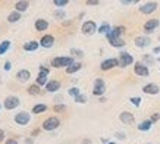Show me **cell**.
<instances>
[{
  "mask_svg": "<svg viewBox=\"0 0 160 144\" xmlns=\"http://www.w3.org/2000/svg\"><path fill=\"white\" fill-rule=\"evenodd\" d=\"M123 31H125V28H123V27H115V28L112 29L110 33L106 34V35H107V40L110 41V44L113 46V47H123V46H125L123 40L119 39L122 34H123Z\"/></svg>",
  "mask_w": 160,
  "mask_h": 144,
  "instance_id": "6da1fadb",
  "label": "cell"
},
{
  "mask_svg": "<svg viewBox=\"0 0 160 144\" xmlns=\"http://www.w3.org/2000/svg\"><path fill=\"white\" fill-rule=\"evenodd\" d=\"M73 63L72 58H54L52 60V66L53 68H63V66H71Z\"/></svg>",
  "mask_w": 160,
  "mask_h": 144,
  "instance_id": "7a4b0ae2",
  "label": "cell"
},
{
  "mask_svg": "<svg viewBox=\"0 0 160 144\" xmlns=\"http://www.w3.org/2000/svg\"><path fill=\"white\" fill-rule=\"evenodd\" d=\"M106 91V85H104V81L102 78H97L96 82H94V90H92V94L94 96H103Z\"/></svg>",
  "mask_w": 160,
  "mask_h": 144,
  "instance_id": "3957f363",
  "label": "cell"
},
{
  "mask_svg": "<svg viewBox=\"0 0 160 144\" xmlns=\"http://www.w3.org/2000/svg\"><path fill=\"white\" fill-rule=\"evenodd\" d=\"M59 125H60V121L58 118H49V119H46L43 122V128L46 131H53L58 128Z\"/></svg>",
  "mask_w": 160,
  "mask_h": 144,
  "instance_id": "277c9868",
  "label": "cell"
},
{
  "mask_svg": "<svg viewBox=\"0 0 160 144\" xmlns=\"http://www.w3.org/2000/svg\"><path fill=\"white\" fill-rule=\"evenodd\" d=\"M132 62H134V58H132L129 53H126V52H122L121 53V56H119V65H121L122 68L131 65Z\"/></svg>",
  "mask_w": 160,
  "mask_h": 144,
  "instance_id": "5b68a950",
  "label": "cell"
},
{
  "mask_svg": "<svg viewBox=\"0 0 160 144\" xmlns=\"http://www.w3.org/2000/svg\"><path fill=\"white\" fill-rule=\"evenodd\" d=\"M97 31V25L96 22H92V21H87V22H84L82 25V33L87 34V35H91Z\"/></svg>",
  "mask_w": 160,
  "mask_h": 144,
  "instance_id": "8992f818",
  "label": "cell"
},
{
  "mask_svg": "<svg viewBox=\"0 0 160 144\" xmlns=\"http://www.w3.org/2000/svg\"><path fill=\"white\" fill-rule=\"evenodd\" d=\"M134 72H135L137 75H140V77H147V75H148V68H147L144 63L137 62L135 66H134Z\"/></svg>",
  "mask_w": 160,
  "mask_h": 144,
  "instance_id": "52a82bcc",
  "label": "cell"
},
{
  "mask_svg": "<svg viewBox=\"0 0 160 144\" xmlns=\"http://www.w3.org/2000/svg\"><path fill=\"white\" fill-rule=\"evenodd\" d=\"M119 66V60L118 59H107L102 63V71H109V69H113V68Z\"/></svg>",
  "mask_w": 160,
  "mask_h": 144,
  "instance_id": "ba28073f",
  "label": "cell"
},
{
  "mask_svg": "<svg viewBox=\"0 0 160 144\" xmlns=\"http://www.w3.org/2000/svg\"><path fill=\"white\" fill-rule=\"evenodd\" d=\"M47 77H49V69L46 66H41V72L37 77V84L38 85H43V84H47Z\"/></svg>",
  "mask_w": 160,
  "mask_h": 144,
  "instance_id": "9c48e42d",
  "label": "cell"
},
{
  "mask_svg": "<svg viewBox=\"0 0 160 144\" xmlns=\"http://www.w3.org/2000/svg\"><path fill=\"white\" fill-rule=\"evenodd\" d=\"M15 122L19 124V125H27L29 122V113H27V112L18 113V115L15 116Z\"/></svg>",
  "mask_w": 160,
  "mask_h": 144,
  "instance_id": "30bf717a",
  "label": "cell"
},
{
  "mask_svg": "<svg viewBox=\"0 0 160 144\" xmlns=\"http://www.w3.org/2000/svg\"><path fill=\"white\" fill-rule=\"evenodd\" d=\"M156 9H157V3H154V2H148V3L141 6L140 12L141 13H151V12H154Z\"/></svg>",
  "mask_w": 160,
  "mask_h": 144,
  "instance_id": "8fae6325",
  "label": "cell"
},
{
  "mask_svg": "<svg viewBox=\"0 0 160 144\" xmlns=\"http://www.w3.org/2000/svg\"><path fill=\"white\" fill-rule=\"evenodd\" d=\"M18 105H19V99L15 97V96H10L5 100V107L6 109H15Z\"/></svg>",
  "mask_w": 160,
  "mask_h": 144,
  "instance_id": "7c38bea8",
  "label": "cell"
},
{
  "mask_svg": "<svg viewBox=\"0 0 160 144\" xmlns=\"http://www.w3.org/2000/svg\"><path fill=\"white\" fill-rule=\"evenodd\" d=\"M157 27H159V21L157 19H150L144 24V31H146V33H153Z\"/></svg>",
  "mask_w": 160,
  "mask_h": 144,
  "instance_id": "4fadbf2b",
  "label": "cell"
},
{
  "mask_svg": "<svg viewBox=\"0 0 160 144\" xmlns=\"http://www.w3.org/2000/svg\"><path fill=\"white\" fill-rule=\"evenodd\" d=\"M142 91L146 93V94H157L160 91V88L157 84H147V85H144Z\"/></svg>",
  "mask_w": 160,
  "mask_h": 144,
  "instance_id": "5bb4252c",
  "label": "cell"
},
{
  "mask_svg": "<svg viewBox=\"0 0 160 144\" xmlns=\"http://www.w3.org/2000/svg\"><path fill=\"white\" fill-rule=\"evenodd\" d=\"M119 119H121L123 124L129 125V124H132V122L135 121V118H134V115H132V113H129V112H123V113H121Z\"/></svg>",
  "mask_w": 160,
  "mask_h": 144,
  "instance_id": "9a60e30c",
  "label": "cell"
},
{
  "mask_svg": "<svg viewBox=\"0 0 160 144\" xmlns=\"http://www.w3.org/2000/svg\"><path fill=\"white\" fill-rule=\"evenodd\" d=\"M41 46L43 47H46V49H49V47H52L53 46V43H54V39H53V35H44L43 39H41Z\"/></svg>",
  "mask_w": 160,
  "mask_h": 144,
  "instance_id": "2e32d148",
  "label": "cell"
},
{
  "mask_svg": "<svg viewBox=\"0 0 160 144\" xmlns=\"http://www.w3.org/2000/svg\"><path fill=\"white\" fill-rule=\"evenodd\" d=\"M59 88H60V82L59 81H49L46 84V90H47V91L54 93V91H58Z\"/></svg>",
  "mask_w": 160,
  "mask_h": 144,
  "instance_id": "e0dca14e",
  "label": "cell"
},
{
  "mask_svg": "<svg viewBox=\"0 0 160 144\" xmlns=\"http://www.w3.org/2000/svg\"><path fill=\"white\" fill-rule=\"evenodd\" d=\"M135 44H137V47H146V46L150 44V39H147V37H137Z\"/></svg>",
  "mask_w": 160,
  "mask_h": 144,
  "instance_id": "ac0fdd59",
  "label": "cell"
},
{
  "mask_svg": "<svg viewBox=\"0 0 160 144\" xmlns=\"http://www.w3.org/2000/svg\"><path fill=\"white\" fill-rule=\"evenodd\" d=\"M35 28H37V31H44V29L49 28V22L44 19H37V22H35Z\"/></svg>",
  "mask_w": 160,
  "mask_h": 144,
  "instance_id": "d6986e66",
  "label": "cell"
},
{
  "mask_svg": "<svg viewBox=\"0 0 160 144\" xmlns=\"http://www.w3.org/2000/svg\"><path fill=\"white\" fill-rule=\"evenodd\" d=\"M29 77H31V74L28 71H19L16 74V78L19 80V81H28Z\"/></svg>",
  "mask_w": 160,
  "mask_h": 144,
  "instance_id": "ffe728a7",
  "label": "cell"
},
{
  "mask_svg": "<svg viewBox=\"0 0 160 144\" xmlns=\"http://www.w3.org/2000/svg\"><path fill=\"white\" fill-rule=\"evenodd\" d=\"M15 8H16V10L18 12H24V10L28 9V2H16V5H15Z\"/></svg>",
  "mask_w": 160,
  "mask_h": 144,
  "instance_id": "44dd1931",
  "label": "cell"
},
{
  "mask_svg": "<svg viewBox=\"0 0 160 144\" xmlns=\"http://www.w3.org/2000/svg\"><path fill=\"white\" fill-rule=\"evenodd\" d=\"M151 124H153L151 121H142V122L138 125V130L140 131H148L151 128Z\"/></svg>",
  "mask_w": 160,
  "mask_h": 144,
  "instance_id": "7402d4cb",
  "label": "cell"
},
{
  "mask_svg": "<svg viewBox=\"0 0 160 144\" xmlns=\"http://www.w3.org/2000/svg\"><path fill=\"white\" fill-rule=\"evenodd\" d=\"M81 63H72L71 66H68L66 68V74H73V72H77V71H79L81 69Z\"/></svg>",
  "mask_w": 160,
  "mask_h": 144,
  "instance_id": "603a6c76",
  "label": "cell"
},
{
  "mask_svg": "<svg viewBox=\"0 0 160 144\" xmlns=\"http://www.w3.org/2000/svg\"><path fill=\"white\" fill-rule=\"evenodd\" d=\"M38 47V43L37 41H29V43H27L24 46V49L27 50V52H31V50H35V49Z\"/></svg>",
  "mask_w": 160,
  "mask_h": 144,
  "instance_id": "cb8c5ba5",
  "label": "cell"
},
{
  "mask_svg": "<svg viewBox=\"0 0 160 144\" xmlns=\"http://www.w3.org/2000/svg\"><path fill=\"white\" fill-rule=\"evenodd\" d=\"M19 19H21L19 12H12V13L8 16V21H9V22H16V21H19Z\"/></svg>",
  "mask_w": 160,
  "mask_h": 144,
  "instance_id": "d4e9b609",
  "label": "cell"
},
{
  "mask_svg": "<svg viewBox=\"0 0 160 144\" xmlns=\"http://www.w3.org/2000/svg\"><path fill=\"white\" fill-rule=\"evenodd\" d=\"M47 111V106L46 105H37L32 107V113H41V112Z\"/></svg>",
  "mask_w": 160,
  "mask_h": 144,
  "instance_id": "484cf974",
  "label": "cell"
},
{
  "mask_svg": "<svg viewBox=\"0 0 160 144\" xmlns=\"http://www.w3.org/2000/svg\"><path fill=\"white\" fill-rule=\"evenodd\" d=\"M28 93L29 94H40V85L38 84H34L28 88Z\"/></svg>",
  "mask_w": 160,
  "mask_h": 144,
  "instance_id": "4316f807",
  "label": "cell"
},
{
  "mask_svg": "<svg viewBox=\"0 0 160 144\" xmlns=\"http://www.w3.org/2000/svg\"><path fill=\"white\" fill-rule=\"evenodd\" d=\"M98 33L102 34H109L110 33V27H109V24H103L100 28H98Z\"/></svg>",
  "mask_w": 160,
  "mask_h": 144,
  "instance_id": "83f0119b",
  "label": "cell"
},
{
  "mask_svg": "<svg viewBox=\"0 0 160 144\" xmlns=\"http://www.w3.org/2000/svg\"><path fill=\"white\" fill-rule=\"evenodd\" d=\"M9 46H10V41H3V43L0 44V54H3L9 49Z\"/></svg>",
  "mask_w": 160,
  "mask_h": 144,
  "instance_id": "f1b7e54d",
  "label": "cell"
},
{
  "mask_svg": "<svg viewBox=\"0 0 160 144\" xmlns=\"http://www.w3.org/2000/svg\"><path fill=\"white\" fill-rule=\"evenodd\" d=\"M69 94L71 96H73V97H78L81 93H79V88H77V87H72L71 90H69Z\"/></svg>",
  "mask_w": 160,
  "mask_h": 144,
  "instance_id": "f546056e",
  "label": "cell"
},
{
  "mask_svg": "<svg viewBox=\"0 0 160 144\" xmlns=\"http://www.w3.org/2000/svg\"><path fill=\"white\" fill-rule=\"evenodd\" d=\"M53 111L54 112H65V111H66V106H65V105H56L53 107Z\"/></svg>",
  "mask_w": 160,
  "mask_h": 144,
  "instance_id": "4dcf8cb0",
  "label": "cell"
},
{
  "mask_svg": "<svg viewBox=\"0 0 160 144\" xmlns=\"http://www.w3.org/2000/svg\"><path fill=\"white\" fill-rule=\"evenodd\" d=\"M75 101H77V103H85V101H87V97L84 96V94H79L78 97H75Z\"/></svg>",
  "mask_w": 160,
  "mask_h": 144,
  "instance_id": "1f68e13d",
  "label": "cell"
},
{
  "mask_svg": "<svg viewBox=\"0 0 160 144\" xmlns=\"http://www.w3.org/2000/svg\"><path fill=\"white\" fill-rule=\"evenodd\" d=\"M140 101H141L140 97H131V103H132L134 106H137V107L140 106Z\"/></svg>",
  "mask_w": 160,
  "mask_h": 144,
  "instance_id": "d6a6232c",
  "label": "cell"
},
{
  "mask_svg": "<svg viewBox=\"0 0 160 144\" xmlns=\"http://www.w3.org/2000/svg\"><path fill=\"white\" fill-rule=\"evenodd\" d=\"M54 5L56 6H65V5H68V0H54Z\"/></svg>",
  "mask_w": 160,
  "mask_h": 144,
  "instance_id": "836d02e7",
  "label": "cell"
},
{
  "mask_svg": "<svg viewBox=\"0 0 160 144\" xmlns=\"http://www.w3.org/2000/svg\"><path fill=\"white\" fill-rule=\"evenodd\" d=\"M71 53H72V54H75V56H84L82 50H77V49H72V50H71Z\"/></svg>",
  "mask_w": 160,
  "mask_h": 144,
  "instance_id": "e575fe53",
  "label": "cell"
},
{
  "mask_svg": "<svg viewBox=\"0 0 160 144\" xmlns=\"http://www.w3.org/2000/svg\"><path fill=\"white\" fill-rule=\"evenodd\" d=\"M160 119V113H154V115L151 116V122H156V121H159Z\"/></svg>",
  "mask_w": 160,
  "mask_h": 144,
  "instance_id": "d590c367",
  "label": "cell"
},
{
  "mask_svg": "<svg viewBox=\"0 0 160 144\" xmlns=\"http://www.w3.org/2000/svg\"><path fill=\"white\" fill-rule=\"evenodd\" d=\"M87 5L88 6H96V5H98V2H97V0H88Z\"/></svg>",
  "mask_w": 160,
  "mask_h": 144,
  "instance_id": "8d00e7d4",
  "label": "cell"
},
{
  "mask_svg": "<svg viewBox=\"0 0 160 144\" xmlns=\"http://www.w3.org/2000/svg\"><path fill=\"white\" fill-rule=\"evenodd\" d=\"M6 144H18V141H16V140H8Z\"/></svg>",
  "mask_w": 160,
  "mask_h": 144,
  "instance_id": "74e56055",
  "label": "cell"
},
{
  "mask_svg": "<svg viewBox=\"0 0 160 144\" xmlns=\"http://www.w3.org/2000/svg\"><path fill=\"white\" fill-rule=\"evenodd\" d=\"M63 15H65L63 12H59V10L56 12V16H58V18H63Z\"/></svg>",
  "mask_w": 160,
  "mask_h": 144,
  "instance_id": "f35d334b",
  "label": "cell"
},
{
  "mask_svg": "<svg viewBox=\"0 0 160 144\" xmlns=\"http://www.w3.org/2000/svg\"><path fill=\"white\" fill-rule=\"evenodd\" d=\"M5 69H6V71H9V69H10V62H6L5 63Z\"/></svg>",
  "mask_w": 160,
  "mask_h": 144,
  "instance_id": "ab89813d",
  "label": "cell"
},
{
  "mask_svg": "<svg viewBox=\"0 0 160 144\" xmlns=\"http://www.w3.org/2000/svg\"><path fill=\"white\" fill-rule=\"evenodd\" d=\"M3 138H5V132L0 130V141H3Z\"/></svg>",
  "mask_w": 160,
  "mask_h": 144,
  "instance_id": "60d3db41",
  "label": "cell"
},
{
  "mask_svg": "<svg viewBox=\"0 0 160 144\" xmlns=\"http://www.w3.org/2000/svg\"><path fill=\"white\" fill-rule=\"evenodd\" d=\"M159 52H160V47H156L154 49V53H159Z\"/></svg>",
  "mask_w": 160,
  "mask_h": 144,
  "instance_id": "b9f144b4",
  "label": "cell"
},
{
  "mask_svg": "<svg viewBox=\"0 0 160 144\" xmlns=\"http://www.w3.org/2000/svg\"><path fill=\"white\" fill-rule=\"evenodd\" d=\"M109 144H115V143H109Z\"/></svg>",
  "mask_w": 160,
  "mask_h": 144,
  "instance_id": "7bdbcfd3",
  "label": "cell"
},
{
  "mask_svg": "<svg viewBox=\"0 0 160 144\" xmlns=\"http://www.w3.org/2000/svg\"><path fill=\"white\" fill-rule=\"evenodd\" d=\"M159 60H160V59H159Z\"/></svg>",
  "mask_w": 160,
  "mask_h": 144,
  "instance_id": "ee69618b",
  "label": "cell"
}]
</instances>
